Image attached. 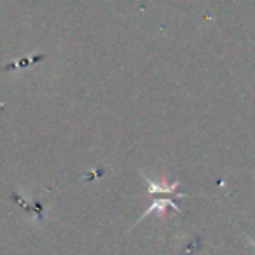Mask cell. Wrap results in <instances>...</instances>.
<instances>
[{"instance_id":"cell-1","label":"cell","mask_w":255,"mask_h":255,"mask_svg":"<svg viewBox=\"0 0 255 255\" xmlns=\"http://www.w3.org/2000/svg\"><path fill=\"white\" fill-rule=\"evenodd\" d=\"M145 177V175H143ZM147 180V185H149V194L150 196H159V194H175V191H177V187L180 185V182H173V184H170V182L166 180H152V178L145 177ZM175 196H185V194H175Z\"/></svg>"},{"instance_id":"cell-2","label":"cell","mask_w":255,"mask_h":255,"mask_svg":"<svg viewBox=\"0 0 255 255\" xmlns=\"http://www.w3.org/2000/svg\"><path fill=\"white\" fill-rule=\"evenodd\" d=\"M168 208H173L177 213H180V208H178L177 203H175L171 198H166V199H154L152 205H150L149 208H147L145 212H143L142 215H140V219L136 220V224L142 222V219H145V217H149L150 213H154V212H156L159 217H164V213H166V210H168Z\"/></svg>"},{"instance_id":"cell-3","label":"cell","mask_w":255,"mask_h":255,"mask_svg":"<svg viewBox=\"0 0 255 255\" xmlns=\"http://www.w3.org/2000/svg\"><path fill=\"white\" fill-rule=\"evenodd\" d=\"M248 241H250V245H252V248H254V250H255V241H254V240H252V238H248Z\"/></svg>"}]
</instances>
